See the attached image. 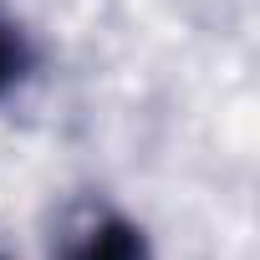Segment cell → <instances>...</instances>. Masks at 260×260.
Instances as JSON below:
<instances>
[{
  "mask_svg": "<svg viewBox=\"0 0 260 260\" xmlns=\"http://www.w3.org/2000/svg\"><path fill=\"white\" fill-rule=\"evenodd\" d=\"M21 72H26V41H21L11 26H0V92L16 87Z\"/></svg>",
  "mask_w": 260,
  "mask_h": 260,
  "instance_id": "2",
  "label": "cell"
},
{
  "mask_svg": "<svg viewBox=\"0 0 260 260\" xmlns=\"http://www.w3.org/2000/svg\"><path fill=\"white\" fill-rule=\"evenodd\" d=\"M56 260H148V240L133 219L122 214H97L87 224H77L61 240Z\"/></svg>",
  "mask_w": 260,
  "mask_h": 260,
  "instance_id": "1",
  "label": "cell"
}]
</instances>
